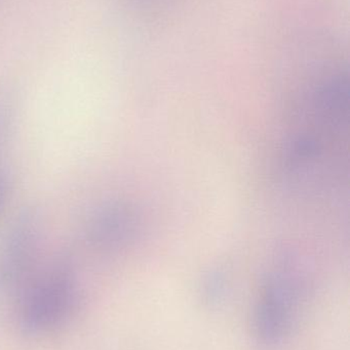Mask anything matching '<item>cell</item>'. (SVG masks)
I'll return each mask as SVG.
<instances>
[{"label":"cell","instance_id":"1","mask_svg":"<svg viewBox=\"0 0 350 350\" xmlns=\"http://www.w3.org/2000/svg\"><path fill=\"white\" fill-rule=\"evenodd\" d=\"M18 323L27 335L47 334L61 326L77 301V275L69 257H59L20 290Z\"/></svg>","mask_w":350,"mask_h":350},{"label":"cell","instance_id":"2","mask_svg":"<svg viewBox=\"0 0 350 350\" xmlns=\"http://www.w3.org/2000/svg\"><path fill=\"white\" fill-rule=\"evenodd\" d=\"M300 278L290 269L273 271L265 280L253 310V334L262 349L283 347L291 336L301 310Z\"/></svg>","mask_w":350,"mask_h":350},{"label":"cell","instance_id":"3","mask_svg":"<svg viewBox=\"0 0 350 350\" xmlns=\"http://www.w3.org/2000/svg\"><path fill=\"white\" fill-rule=\"evenodd\" d=\"M39 234L38 216L30 210L10 226L0 249V293L20 291L30 279Z\"/></svg>","mask_w":350,"mask_h":350},{"label":"cell","instance_id":"4","mask_svg":"<svg viewBox=\"0 0 350 350\" xmlns=\"http://www.w3.org/2000/svg\"><path fill=\"white\" fill-rule=\"evenodd\" d=\"M137 226V214L131 206L121 202L105 204L88 218L86 241L95 250L112 252L133 240Z\"/></svg>","mask_w":350,"mask_h":350},{"label":"cell","instance_id":"5","mask_svg":"<svg viewBox=\"0 0 350 350\" xmlns=\"http://www.w3.org/2000/svg\"><path fill=\"white\" fill-rule=\"evenodd\" d=\"M5 178L4 175L0 170V208H1L2 204H3L4 198H5L6 185Z\"/></svg>","mask_w":350,"mask_h":350}]
</instances>
